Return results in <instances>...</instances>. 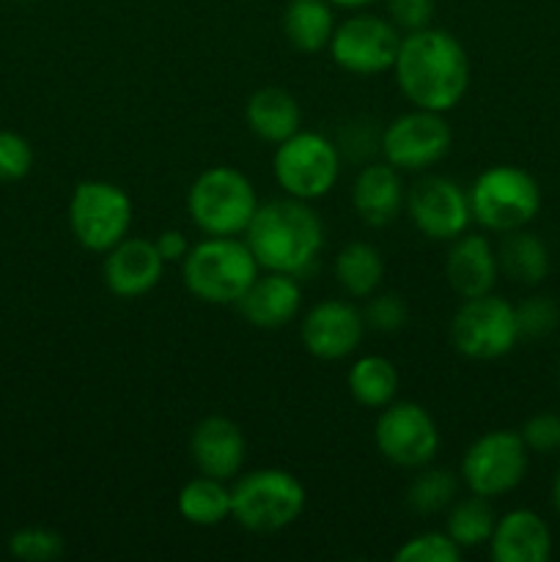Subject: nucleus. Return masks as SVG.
<instances>
[{"mask_svg": "<svg viewBox=\"0 0 560 562\" xmlns=\"http://www.w3.org/2000/svg\"><path fill=\"white\" fill-rule=\"evenodd\" d=\"M393 75L412 108L448 113L467 97L470 58L453 33L428 25L401 36Z\"/></svg>", "mask_w": 560, "mask_h": 562, "instance_id": "obj_1", "label": "nucleus"}, {"mask_svg": "<svg viewBox=\"0 0 560 562\" xmlns=\"http://www.w3.org/2000/svg\"><path fill=\"white\" fill-rule=\"evenodd\" d=\"M245 241L264 272H283L305 278L318 261L324 247V223L307 201L275 198L258 203Z\"/></svg>", "mask_w": 560, "mask_h": 562, "instance_id": "obj_2", "label": "nucleus"}, {"mask_svg": "<svg viewBox=\"0 0 560 562\" xmlns=\"http://www.w3.org/2000/svg\"><path fill=\"white\" fill-rule=\"evenodd\" d=\"M258 261L239 236H203L181 261V280L195 300L206 305H236L253 280Z\"/></svg>", "mask_w": 560, "mask_h": 562, "instance_id": "obj_3", "label": "nucleus"}, {"mask_svg": "<svg viewBox=\"0 0 560 562\" xmlns=\"http://www.w3.org/2000/svg\"><path fill=\"white\" fill-rule=\"evenodd\" d=\"M307 492L296 475L278 467H264L236 477L231 486V519L247 532L272 536L305 514Z\"/></svg>", "mask_w": 560, "mask_h": 562, "instance_id": "obj_4", "label": "nucleus"}, {"mask_svg": "<svg viewBox=\"0 0 560 562\" xmlns=\"http://www.w3.org/2000/svg\"><path fill=\"white\" fill-rule=\"evenodd\" d=\"M256 209V187L231 165L206 168L187 192V212L203 236H245Z\"/></svg>", "mask_w": 560, "mask_h": 562, "instance_id": "obj_5", "label": "nucleus"}, {"mask_svg": "<svg viewBox=\"0 0 560 562\" xmlns=\"http://www.w3.org/2000/svg\"><path fill=\"white\" fill-rule=\"evenodd\" d=\"M472 209V223L483 231L508 234L527 228L541 209L538 181L516 165H492L483 170L467 190Z\"/></svg>", "mask_w": 560, "mask_h": 562, "instance_id": "obj_6", "label": "nucleus"}, {"mask_svg": "<svg viewBox=\"0 0 560 562\" xmlns=\"http://www.w3.org/2000/svg\"><path fill=\"white\" fill-rule=\"evenodd\" d=\"M272 173L280 190L296 201L329 195L340 176V151L322 132L300 130L275 146Z\"/></svg>", "mask_w": 560, "mask_h": 562, "instance_id": "obj_7", "label": "nucleus"}, {"mask_svg": "<svg viewBox=\"0 0 560 562\" xmlns=\"http://www.w3.org/2000/svg\"><path fill=\"white\" fill-rule=\"evenodd\" d=\"M132 214V198L113 181H80L69 198L71 236L77 245L102 256L130 236Z\"/></svg>", "mask_w": 560, "mask_h": 562, "instance_id": "obj_8", "label": "nucleus"}, {"mask_svg": "<svg viewBox=\"0 0 560 562\" xmlns=\"http://www.w3.org/2000/svg\"><path fill=\"white\" fill-rule=\"evenodd\" d=\"M450 344L467 360L492 362L519 344V327L511 302L483 294L464 300L450 318Z\"/></svg>", "mask_w": 560, "mask_h": 562, "instance_id": "obj_9", "label": "nucleus"}, {"mask_svg": "<svg viewBox=\"0 0 560 562\" xmlns=\"http://www.w3.org/2000/svg\"><path fill=\"white\" fill-rule=\"evenodd\" d=\"M450 146H453V130L445 113L412 108L410 113L384 126L379 154L401 173H426L448 157Z\"/></svg>", "mask_w": 560, "mask_h": 562, "instance_id": "obj_10", "label": "nucleus"}, {"mask_svg": "<svg viewBox=\"0 0 560 562\" xmlns=\"http://www.w3.org/2000/svg\"><path fill=\"white\" fill-rule=\"evenodd\" d=\"M401 36L404 33L388 16L357 11V14L346 16L340 25H335L327 49L335 66H340L349 75L377 77L393 69Z\"/></svg>", "mask_w": 560, "mask_h": 562, "instance_id": "obj_11", "label": "nucleus"}, {"mask_svg": "<svg viewBox=\"0 0 560 562\" xmlns=\"http://www.w3.org/2000/svg\"><path fill=\"white\" fill-rule=\"evenodd\" d=\"M527 472V445L522 434L489 431L478 437L461 459V481L478 497H503L514 492Z\"/></svg>", "mask_w": 560, "mask_h": 562, "instance_id": "obj_12", "label": "nucleus"}, {"mask_svg": "<svg viewBox=\"0 0 560 562\" xmlns=\"http://www.w3.org/2000/svg\"><path fill=\"white\" fill-rule=\"evenodd\" d=\"M373 442L384 461L401 470H421L432 464L439 450V428L428 409L412 401H393L379 409Z\"/></svg>", "mask_w": 560, "mask_h": 562, "instance_id": "obj_13", "label": "nucleus"}, {"mask_svg": "<svg viewBox=\"0 0 560 562\" xmlns=\"http://www.w3.org/2000/svg\"><path fill=\"white\" fill-rule=\"evenodd\" d=\"M404 212L426 239L453 241L470 228V195L448 176H421L406 190Z\"/></svg>", "mask_w": 560, "mask_h": 562, "instance_id": "obj_14", "label": "nucleus"}, {"mask_svg": "<svg viewBox=\"0 0 560 562\" xmlns=\"http://www.w3.org/2000/svg\"><path fill=\"white\" fill-rule=\"evenodd\" d=\"M366 335V318L360 307L346 300H324L302 316L300 338L311 357L338 362L355 355Z\"/></svg>", "mask_w": 560, "mask_h": 562, "instance_id": "obj_15", "label": "nucleus"}, {"mask_svg": "<svg viewBox=\"0 0 560 562\" xmlns=\"http://www.w3.org/2000/svg\"><path fill=\"white\" fill-rule=\"evenodd\" d=\"M165 272V258L157 245L141 236H126L104 252V285L119 300H137L157 289Z\"/></svg>", "mask_w": 560, "mask_h": 562, "instance_id": "obj_16", "label": "nucleus"}, {"mask_svg": "<svg viewBox=\"0 0 560 562\" xmlns=\"http://www.w3.org/2000/svg\"><path fill=\"white\" fill-rule=\"evenodd\" d=\"M190 459L201 475L234 481L247 459L245 434L231 417H203L190 434Z\"/></svg>", "mask_w": 560, "mask_h": 562, "instance_id": "obj_17", "label": "nucleus"}, {"mask_svg": "<svg viewBox=\"0 0 560 562\" xmlns=\"http://www.w3.org/2000/svg\"><path fill=\"white\" fill-rule=\"evenodd\" d=\"M250 327L256 329H280L294 322L302 311V285L300 278L283 272H264L250 283V289L236 302Z\"/></svg>", "mask_w": 560, "mask_h": 562, "instance_id": "obj_18", "label": "nucleus"}, {"mask_svg": "<svg viewBox=\"0 0 560 562\" xmlns=\"http://www.w3.org/2000/svg\"><path fill=\"white\" fill-rule=\"evenodd\" d=\"M406 203V187L401 170L390 162H371L360 168L351 184V206L368 228H388L399 220Z\"/></svg>", "mask_w": 560, "mask_h": 562, "instance_id": "obj_19", "label": "nucleus"}, {"mask_svg": "<svg viewBox=\"0 0 560 562\" xmlns=\"http://www.w3.org/2000/svg\"><path fill=\"white\" fill-rule=\"evenodd\" d=\"M497 274V250H494L486 236L467 234L464 231L459 239L450 241L448 258H445V278H448V285L461 300L492 294Z\"/></svg>", "mask_w": 560, "mask_h": 562, "instance_id": "obj_20", "label": "nucleus"}, {"mask_svg": "<svg viewBox=\"0 0 560 562\" xmlns=\"http://www.w3.org/2000/svg\"><path fill=\"white\" fill-rule=\"evenodd\" d=\"M489 554L497 562H547L552 554L547 521L527 508L508 510L494 525Z\"/></svg>", "mask_w": 560, "mask_h": 562, "instance_id": "obj_21", "label": "nucleus"}, {"mask_svg": "<svg viewBox=\"0 0 560 562\" xmlns=\"http://www.w3.org/2000/svg\"><path fill=\"white\" fill-rule=\"evenodd\" d=\"M245 121L258 140L278 146L302 130V108L294 93L278 86H267L258 88L247 99Z\"/></svg>", "mask_w": 560, "mask_h": 562, "instance_id": "obj_22", "label": "nucleus"}, {"mask_svg": "<svg viewBox=\"0 0 560 562\" xmlns=\"http://www.w3.org/2000/svg\"><path fill=\"white\" fill-rule=\"evenodd\" d=\"M333 9L329 0H289L283 11V33L296 53L316 55L329 47L335 31Z\"/></svg>", "mask_w": 560, "mask_h": 562, "instance_id": "obj_23", "label": "nucleus"}, {"mask_svg": "<svg viewBox=\"0 0 560 562\" xmlns=\"http://www.w3.org/2000/svg\"><path fill=\"white\" fill-rule=\"evenodd\" d=\"M500 272L519 285H538L549 272V250L536 234L508 231L497 250Z\"/></svg>", "mask_w": 560, "mask_h": 562, "instance_id": "obj_24", "label": "nucleus"}, {"mask_svg": "<svg viewBox=\"0 0 560 562\" xmlns=\"http://www.w3.org/2000/svg\"><path fill=\"white\" fill-rule=\"evenodd\" d=\"M335 280L351 300H368L384 280V258L368 241H349L335 256Z\"/></svg>", "mask_w": 560, "mask_h": 562, "instance_id": "obj_25", "label": "nucleus"}, {"mask_svg": "<svg viewBox=\"0 0 560 562\" xmlns=\"http://www.w3.org/2000/svg\"><path fill=\"white\" fill-rule=\"evenodd\" d=\"M176 508L192 527H217L231 519V488L217 477L198 475L181 486Z\"/></svg>", "mask_w": 560, "mask_h": 562, "instance_id": "obj_26", "label": "nucleus"}, {"mask_svg": "<svg viewBox=\"0 0 560 562\" xmlns=\"http://www.w3.org/2000/svg\"><path fill=\"white\" fill-rule=\"evenodd\" d=\"M351 398L366 409H384L399 395V371L382 355L360 357L346 376Z\"/></svg>", "mask_w": 560, "mask_h": 562, "instance_id": "obj_27", "label": "nucleus"}, {"mask_svg": "<svg viewBox=\"0 0 560 562\" xmlns=\"http://www.w3.org/2000/svg\"><path fill=\"white\" fill-rule=\"evenodd\" d=\"M494 525H497V516H494L492 505L486 497H478L470 494L464 499H456L448 508V521H445V532L453 538L456 547L461 552H470V549L483 547L492 538Z\"/></svg>", "mask_w": 560, "mask_h": 562, "instance_id": "obj_28", "label": "nucleus"}, {"mask_svg": "<svg viewBox=\"0 0 560 562\" xmlns=\"http://www.w3.org/2000/svg\"><path fill=\"white\" fill-rule=\"evenodd\" d=\"M459 497V477L445 467H421L406 488V508L417 516H434L450 508Z\"/></svg>", "mask_w": 560, "mask_h": 562, "instance_id": "obj_29", "label": "nucleus"}, {"mask_svg": "<svg viewBox=\"0 0 560 562\" xmlns=\"http://www.w3.org/2000/svg\"><path fill=\"white\" fill-rule=\"evenodd\" d=\"M362 318H366V329H373V333L393 335L399 329L406 327L410 322V305L401 294L395 291H384V294H377L373 291L368 296L366 307H362Z\"/></svg>", "mask_w": 560, "mask_h": 562, "instance_id": "obj_30", "label": "nucleus"}, {"mask_svg": "<svg viewBox=\"0 0 560 562\" xmlns=\"http://www.w3.org/2000/svg\"><path fill=\"white\" fill-rule=\"evenodd\" d=\"M461 554L464 552L456 547L448 532L428 530L401 543L395 562H459Z\"/></svg>", "mask_w": 560, "mask_h": 562, "instance_id": "obj_31", "label": "nucleus"}, {"mask_svg": "<svg viewBox=\"0 0 560 562\" xmlns=\"http://www.w3.org/2000/svg\"><path fill=\"white\" fill-rule=\"evenodd\" d=\"M9 552L27 562L58 560L64 554V538L47 527H25L9 538Z\"/></svg>", "mask_w": 560, "mask_h": 562, "instance_id": "obj_32", "label": "nucleus"}, {"mask_svg": "<svg viewBox=\"0 0 560 562\" xmlns=\"http://www.w3.org/2000/svg\"><path fill=\"white\" fill-rule=\"evenodd\" d=\"M516 327H519V338L538 340L555 333L560 322V311L549 296H527L525 302L514 307Z\"/></svg>", "mask_w": 560, "mask_h": 562, "instance_id": "obj_33", "label": "nucleus"}, {"mask_svg": "<svg viewBox=\"0 0 560 562\" xmlns=\"http://www.w3.org/2000/svg\"><path fill=\"white\" fill-rule=\"evenodd\" d=\"M33 148L22 135L0 130V181H20L31 173Z\"/></svg>", "mask_w": 560, "mask_h": 562, "instance_id": "obj_34", "label": "nucleus"}, {"mask_svg": "<svg viewBox=\"0 0 560 562\" xmlns=\"http://www.w3.org/2000/svg\"><path fill=\"white\" fill-rule=\"evenodd\" d=\"M522 442L533 453H555V450H560V417L552 415V412L533 415L522 426Z\"/></svg>", "mask_w": 560, "mask_h": 562, "instance_id": "obj_35", "label": "nucleus"}, {"mask_svg": "<svg viewBox=\"0 0 560 562\" xmlns=\"http://www.w3.org/2000/svg\"><path fill=\"white\" fill-rule=\"evenodd\" d=\"M384 5L388 20L404 33L428 27L434 20V0H384Z\"/></svg>", "mask_w": 560, "mask_h": 562, "instance_id": "obj_36", "label": "nucleus"}, {"mask_svg": "<svg viewBox=\"0 0 560 562\" xmlns=\"http://www.w3.org/2000/svg\"><path fill=\"white\" fill-rule=\"evenodd\" d=\"M154 245H157L159 256L165 258V263H181L192 247L190 239H187L181 231H163V234L154 239Z\"/></svg>", "mask_w": 560, "mask_h": 562, "instance_id": "obj_37", "label": "nucleus"}, {"mask_svg": "<svg viewBox=\"0 0 560 562\" xmlns=\"http://www.w3.org/2000/svg\"><path fill=\"white\" fill-rule=\"evenodd\" d=\"M333 5H338V9H346V11H362L368 9V5H373L377 0H329Z\"/></svg>", "mask_w": 560, "mask_h": 562, "instance_id": "obj_38", "label": "nucleus"}, {"mask_svg": "<svg viewBox=\"0 0 560 562\" xmlns=\"http://www.w3.org/2000/svg\"><path fill=\"white\" fill-rule=\"evenodd\" d=\"M552 503H555V508H558V514H560V472L555 475V483H552Z\"/></svg>", "mask_w": 560, "mask_h": 562, "instance_id": "obj_39", "label": "nucleus"}, {"mask_svg": "<svg viewBox=\"0 0 560 562\" xmlns=\"http://www.w3.org/2000/svg\"><path fill=\"white\" fill-rule=\"evenodd\" d=\"M558 376H560V368H558Z\"/></svg>", "mask_w": 560, "mask_h": 562, "instance_id": "obj_40", "label": "nucleus"}]
</instances>
